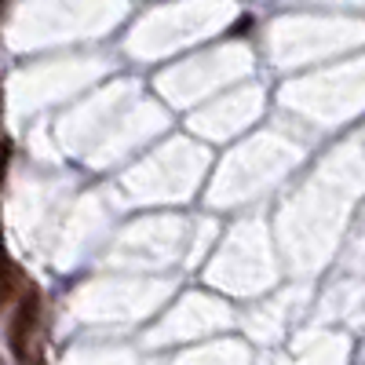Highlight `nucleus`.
<instances>
[{
  "label": "nucleus",
  "instance_id": "1",
  "mask_svg": "<svg viewBox=\"0 0 365 365\" xmlns=\"http://www.w3.org/2000/svg\"><path fill=\"white\" fill-rule=\"evenodd\" d=\"M37 311H41L37 292H26V303L19 307V314H15V322H11V347H15L19 358H22V351H26L29 332H34V325H37Z\"/></svg>",
  "mask_w": 365,
  "mask_h": 365
}]
</instances>
